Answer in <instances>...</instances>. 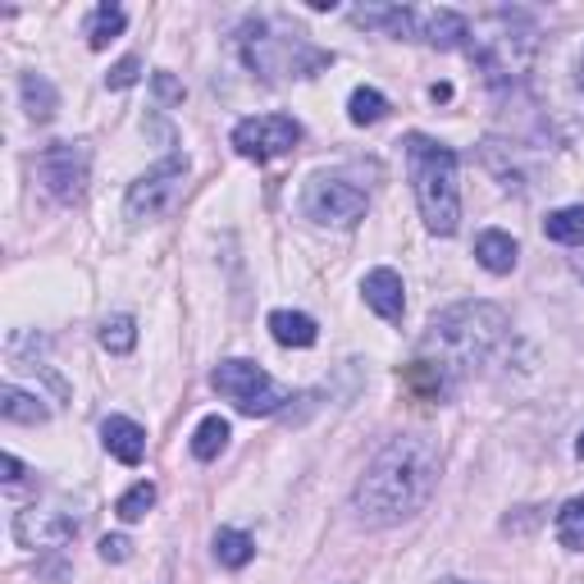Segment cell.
I'll return each mask as SVG.
<instances>
[{"mask_svg":"<svg viewBox=\"0 0 584 584\" xmlns=\"http://www.w3.org/2000/svg\"><path fill=\"white\" fill-rule=\"evenodd\" d=\"M439 485V452L429 439L402 434L366 466L357 485V512L370 525H397L416 516Z\"/></svg>","mask_w":584,"mask_h":584,"instance_id":"obj_1","label":"cell"},{"mask_svg":"<svg viewBox=\"0 0 584 584\" xmlns=\"http://www.w3.org/2000/svg\"><path fill=\"white\" fill-rule=\"evenodd\" d=\"M575 274H580V278H584V257H575Z\"/></svg>","mask_w":584,"mask_h":584,"instance_id":"obj_30","label":"cell"},{"mask_svg":"<svg viewBox=\"0 0 584 584\" xmlns=\"http://www.w3.org/2000/svg\"><path fill=\"white\" fill-rule=\"evenodd\" d=\"M119 33H123V10H119V5H100V10L92 14V23H87V41H92V50H106Z\"/></svg>","mask_w":584,"mask_h":584,"instance_id":"obj_22","label":"cell"},{"mask_svg":"<svg viewBox=\"0 0 584 584\" xmlns=\"http://www.w3.org/2000/svg\"><path fill=\"white\" fill-rule=\"evenodd\" d=\"M138 73H142V60H138V56H123V60L106 73V83H110V87H133Z\"/></svg>","mask_w":584,"mask_h":584,"instance_id":"obj_26","label":"cell"},{"mask_svg":"<svg viewBox=\"0 0 584 584\" xmlns=\"http://www.w3.org/2000/svg\"><path fill=\"white\" fill-rule=\"evenodd\" d=\"M301 142V123L293 115H257V119H242L234 129V151L242 160H274V156H288V151Z\"/></svg>","mask_w":584,"mask_h":584,"instance_id":"obj_7","label":"cell"},{"mask_svg":"<svg viewBox=\"0 0 584 584\" xmlns=\"http://www.w3.org/2000/svg\"><path fill=\"white\" fill-rule=\"evenodd\" d=\"M351 23H361V28H389L393 37H412V10H397V5H361L351 10Z\"/></svg>","mask_w":584,"mask_h":584,"instance_id":"obj_15","label":"cell"},{"mask_svg":"<svg viewBox=\"0 0 584 584\" xmlns=\"http://www.w3.org/2000/svg\"><path fill=\"white\" fill-rule=\"evenodd\" d=\"M557 539L571 552H584V498H571L562 512H557Z\"/></svg>","mask_w":584,"mask_h":584,"instance_id":"obj_21","label":"cell"},{"mask_svg":"<svg viewBox=\"0 0 584 584\" xmlns=\"http://www.w3.org/2000/svg\"><path fill=\"white\" fill-rule=\"evenodd\" d=\"M0 416H5V420H19V425H41L50 412L41 406V397L23 393L19 384H5V389H0Z\"/></svg>","mask_w":584,"mask_h":584,"instance_id":"obj_16","label":"cell"},{"mask_svg":"<svg viewBox=\"0 0 584 584\" xmlns=\"http://www.w3.org/2000/svg\"><path fill=\"white\" fill-rule=\"evenodd\" d=\"M211 384H215V393H224L234 402L242 416H274L278 406L288 402V389L274 384L257 361H219Z\"/></svg>","mask_w":584,"mask_h":584,"instance_id":"obj_5","label":"cell"},{"mask_svg":"<svg viewBox=\"0 0 584 584\" xmlns=\"http://www.w3.org/2000/svg\"><path fill=\"white\" fill-rule=\"evenodd\" d=\"M129 552H133V544L123 539V535H106V539H100V557H106V562H129Z\"/></svg>","mask_w":584,"mask_h":584,"instance_id":"obj_27","label":"cell"},{"mask_svg":"<svg viewBox=\"0 0 584 584\" xmlns=\"http://www.w3.org/2000/svg\"><path fill=\"white\" fill-rule=\"evenodd\" d=\"M420 37H425L429 46H439V50H456V46L470 41V23L456 14V10H434V14L425 19Z\"/></svg>","mask_w":584,"mask_h":584,"instance_id":"obj_13","label":"cell"},{"mask_svg":"<svg viewBox=\"0 0 584 584\" xmlns=\"http://www.w3.org/2000/svg\"><path fill=\"white\" fill-rule=\"evenodd\" d=\"M429 96H434V100H448V96H452V87H448V83H434V87H429Z\"/></svg>","mask_w":584,"mask_h":584,"instance_id":"obj_29","label":"cell"},{"mask_svg":"<svg viewBox=\"0 0 584 584\" xmlns=\"http://www.w3.org/2000/svg\"><path fill=\"white\" fill-rule=\"evenodd\" d=\"M443 584H470V580H443Z\"/></svg>","mask_w":584,"mask_h":584,"instance_id":"obj_33","label":"cell"},{"mask_svg":"<svg viewBox=\"0 0 584 584\" xmlns=\"http://www.w3.org/2000/svg\"><path fill=\"white\" fill-rule=\"evenodd\" d=\"M406 174H412V188L420 201V215L429 224V234L452 238L456 224H462V196H456V151L412 133L406 138Z\"/></svg>","mask_w":584,"mask_h":584,"instance_id":"obj_3","label":"cell"},{"mask_svg":"<svg viewBox=\"0 0 584 584\" xmlns=\"http://www.w3.org/2000/svg\"><path fill=\"white\" fill-rule=\"evenodd\" d=\"M470 60L485 69L489 87H506L535 64V28L516 14H493L470 33Z\"/></svg>","mask_w":584,"mask_h":584,"instance_id":"obj_4","label":"cell"},{"mask_svg":"<svg viewBox=\"0 0 584 584\" xmlns=\"http://www.w3.org/2000/svg\"><path fill=\"white\" fill-rule=\"evenodd\" d=\"M361 293H366V307H370L379 320H389V324L402 320V311H406V288H402V274H397V270H370L366 284H361Z\"/></svg>","mask_w":584,"mask_h":584,"instance_id":"obj_10","label":"cell"},{"mask_svg":"<svg viewBox=\"0 0 584 584\" xmlns=\"http://www.w3.org/2000/svg\"><path fill=\"white\" fill-rule=\"evenodd\" d=\"M580 87H584V56H580Z\"/></svg>","mask_w":584,"mask_h":584,"instance_id":"obj_32","label":"cell"},{"mask_svg":"<svg viewBox=\"0 0 584 584\" xmlns=\"http://www.w3.org/2000/svg\"><path fill=\"white\" fill-rule=\"evenodd\" d=\"M544 234L562 247H584V206H562L544 219Z\"/></svg>","mask_w":584,"mask_h":584,"instance_id":"obj_17","label":"cell"},{"mask_svg":"<svg viewBox=\"0 0 584 584\" xmlns=\"http://www.w3.org/2000/svg\"><path fill=\"white\" fill-rule=\"evenodd\" d=\"M516 257H521V247H516L512 234H502V228H485V234L475 238V261L489 274H512Z\"/></svg>","mask_w":584,"mask_h":584,"instance_id":"obj_12","label":"cell"},{"mask_svg":"<svg viewBox=\"0 0 584 584\" xmlns=\"http://www.w3.org/2000/svg\"><path fill=\"white\" fill-rule=\"evenodd\" d=\"M37 179L46 183V192L73 206L87 188V151L79 142H50L37 156Z\"/></svg>","mask_w":584,"mask_h":584,"instance_id":"obj_8","label":"cell"},{"mask_svg":"<svg viewBox=\"0 0 584 584\" xmlns=\"http://www.w3.org/2000/svg\"><path fill=\"white\" fill-rule=\"evenodd\" d=\"M100 439H106V452L115 456V462H123V466H138L142 452H146L142 425L129 420V416H110L106 425H100Z\"/></svg>","mask_w":584,"mask_h":584,"instance_id":"obj_11","label":"cell"},{"mask_svg":"<svg viewBox=\"0 0 584 584\" xmlns=\"http://www.w3.org/2000/svg\"><path fill=\"white\" fill-rule=\"evenodd\" d=\"M0 470H5V479H10V485H14V479H23V466H19V456H14V452H5V456H0Z\"/></svg>","mask_w":584,"mask_h":584,"instance_id":"obj_28","label":"cell"},{"mask_svg":"<svg viewBox=\"0 0 584 584\" xmlns=\"http://www.w3.org/2000/svg\"><path fill=\"white\" fill-rule=\"evenodd\" d=\"M270 334L278 347H315L320 338V329L311 315H301V311H274L270 315Z\"/></svg>","mask_w":584,"mask_h":584,"instance_id":"obj_14","label":"cell"},{"mask_svg":"<svg viewBox=\"0 0 584 584\" xmlns=\"http://www.w3.org/2000/svg\"><path fill=\"white\" fill-rule=\"evenodd\" d=\"M506 334V320L498 307H485V301H462V307L443 311L434 324H429L425 347L439 351V361H420V370L434 374V384L448 393L456 370L485 366L493 357V347Z\"/></svg>","mask_w":584,"mask_h":584,"instance_id":"obj_2","label":"cell"},{"mask_svg":"<svg viewBox=\"0 0 584 584\" xmlns=\"http://www.w3.org/2000/svg\"><path fill=\"white\" fill-rule=\"evenodd\" d=\"M183 179H188V156H169L165 165H156L151 174H142V179L129 188V201H123V215H129L133 224L165 215V211L174 206V201H179Z\"/></svg>","mask_w":584,"mask_h":584,"instance_id":"obj_6","label":"cell"},{"mask_svg":"<svg viewBox=\"0 0 584 584\" xmlns=\"http://www.w3.org/2000/svg\"><path fill=\"white\" fill-rule=\"evenodd\" d=\"M301 206H307V215L320 219V224H338V228H347V224H357V219L366 215L370 201H366V192H361L357 183L329 179V174H320V179H311L307 196H301Z\"/></svg>","mask_w":584,"mask_h":584,"instance_id":"obj_9","label":"cell"},{"mask_svg":"<svg viewBox=\"0 0 584 584\" xmlns=\"http://www.w3.org/2000/svg\"><path fill=\"white\" fill-rule=\"evenodd\" d=\"M228 434H234V429H228L224 416H206L192 434V456L196 462H215V456L224 452V443H228Z\"/></svg>","mask_w":584,"mask_h":584,"instance_id":"obj_18","label":"cell"},{"mask_svg":"<svg viewBox=\"0 0 584 584\" xmlns=\"http://www.w3.org/2000/svg\"><path fill=\"white\" fill-rule=\"evenodd\" d=\"M575 452H580V462H584V434H580V443H575Z\"/></svg>","mask_w":584,"mask_h":584,"instance_id":"obj_31","label":"cell"},{"mask_svg":"<svg viewBox=\"0 0 584 584\" xmlns=\"http://www.w3.org/2000/svg\"><path fill=\"white\" fill-rule=\"evenodd\" d=\"M215 557L224 567H247L257 557V539L242 535V529H219L215 535Z\"/></svg>","mask_w":584,"mask_h":584,"instance_id":"obj_20","label":"cell"},{"mask_svg":"<svg viewBox=\"0 0 584 584\" xmlns=\"http://www.w3.org/2000/svg\"><path fill=\"white\" fill-rule=\"evenodd\" d=\"M151 506H156V485H146V479H142V485H133L129 493L115 502V516H119L123 525H133V521H142V516L151 512Z\"/></svg>","mask_w":584,"mask_h":584,"instance_id":"obj_24","label":"cell"},{"mask_svg":"<svg viewBox=\"0 0 584 584\" xmlns=\"http://www.w3.org/2000/svg\"><path fill=\"white\" fill-rule=\"evenodd\" d=\"M23 106H28V115H33L37 123H46L50 115H56L60 96H56V87L41 79V73H23Z\"/></svg>","mask_w":584,"mask_h":584,"instance_id":"obj_19","label":"cell"},{"mask_svg":"<svg viewBox=\"0 0 584 584\" xmlns=\"http://www.w3.org/2000/svg\"><path fill=\"white\" fill-rule=\"evenodd\" d=\"M133 343H138V324H133V315H115V320H106V329H100V347L115 351V357L133 351Z\"/></svg>","mask_w":584,"mask_h":584,"instance_id":"obj_25","label":"cell"},{"mask_svg":"<svg viewBox=\"0 0 584 584\" xmlns=\"http://www.w3.org/2000/svg\"><path fill=\"white\" fill-rule=\"evenodd\" d=\"M347 115H351V123H379L389 115V100H384V92H374V87H357L351 100H347Z\"/></svg>","mask_w":584,"mask_h":584,"instance_id":"obj_23","label":"cell"}]
</instances>
